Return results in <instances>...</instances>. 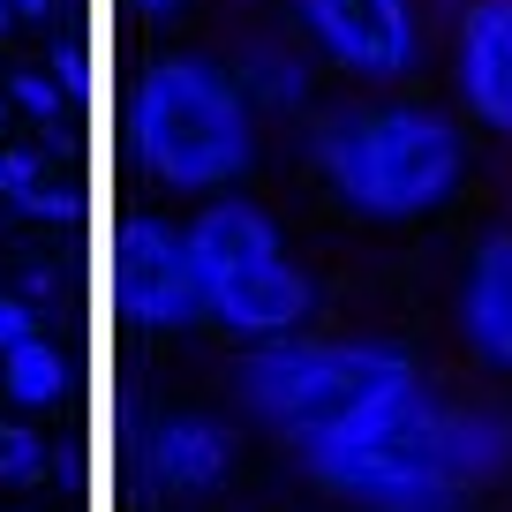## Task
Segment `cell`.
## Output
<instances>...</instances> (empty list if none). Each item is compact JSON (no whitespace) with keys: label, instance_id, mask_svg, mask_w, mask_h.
Here are the masks:
<instances>
[{"label":"cell","instance_id":"5bb4252c","mask_svg":"<svg viewBox=\"0 0 512 512\" xmlns=\"http://www.w3.org/2000/svg\"><path fill=\"white\" fill-rule=\"evenodd\" d=\"M38 332V309L23 302V294H0V354L16 347V339H31Z\"/></svg>","mask_w":512,"mask_h":512},{"label":"cell","instance_id":"ba28073f","mask_svg":"<svg viewBox=\"0 0 512 512\" xmlns=\"http://www.w3.org/2000/svg\"><path fill=\"white\" fill-rule=\"evenodd\" d=\"M136 467H144L151 490L196 497V490H211V482L234 467V437H226L211 415H159L144 430V445H136Z\"/></svg>","mask_w":512,"mask_h":512},{"label":"cell","instance_id":"6da1fadb","mask_svg":"<svg viewBox=\"0 0 512 512\" xmlns=\"http://www.w3.org/2000/svg\"><path fill=\"white\" fill-rule=\"evenodd\" d=\"M294 452L324 490L362 512H460L482 482L512 467V415L452 407L422 369H407Z\"/></svg>","mask_w":512,"mask_h":512},{"label":"cell","instance_id":"ac0fdd59","mask_svg":"<svg viewBox=\"0 0 512 512\" xmlns=\"http://www.w3.org/2000/svg\"><path fill=\"white\" fill-rule=\"evenodd\" d=\"M0 121H8V98H0Z\"/></svg>","mask_w":512,"mask_h":512},{"label":"cell","instance_id":"5b68a950","mask_svg":"<svg viewBox=\"0 0 512 512\" xmlns=\"http://www.w3.org/2000/svg\"><path fill=\"white\" fill-rule=\"evenodd\" d=\"M407 369L415 362L400 347H384V339H302V332H287V339L249 347V362H241V407L264 430H279L287 445H302V437L332 430L339 415H354L369 392H384Z\"/></svg>","mask_w":512,"mask_h":512},{"label":"cell","instance_id":"4fadbf2b","mask_svg":"<svg viewBox=\"0 0 512 512\" xmlns=\"http://www.w3.org/2000/svg\"><path fill=\"white\" fill-rule=\"evenodd\" d=\"M8 98H16V106L31 113L38 128H53V121H61V106H68V83H61V76H46V68H23V76L8 83Z\"/></svg>","mask_w":512,"mask_h":512},{"label":"cell","instance_id":"277c9868","mask_svg":"<svg viewBox=\"0 0 512 512\" xmlns=\"http://www.w3.org/2000/svg\"><path fill=\"white\" fill-rule=\"evenodd\" d=\"M181 241H189V272H196L204 324H219L226 339L264 347V339H287V332L309 324L317 287H309V272L294 264L287 234H279L249 196L204 204L189 226H181Z\"/></svg>","mask_w":512,"mask_h":512},{"label":"cell","instance_id":"9c48e42d","mask_svg":"<svg viewBox=\"0 0 512 512\" xmlns=\"http://www.w3.org/2000/svg\"><path fill=\"white\" fill-rule=\"evenodd\" d=\"M460 91L497 136H512V0H475L460 23Z\"/></svg>","mask_w":512,"mask_h":512},{"label":"cell","instance_id":"52a82bcc","mask_svg":"<svg viewBox=\"0 0 512 512\" xmlns=\"http://www.w3.org/2000/svg\"><path fill=\"white\" fill-rule=\"evenodd\" d=\"M121 309H128V324H144V332H189V324H204L181 226L136 219L121 234Z\"/></svg>","mask_w":512,"mask_h":512},{"label":"cell","instance_id":"3957f363","mask_svg":"<svg viewBox=\"0 0 512 512\" xmlns=\"http://www.w3.org/2000/svg\"><path fill=\"white\" fill-rule=\"evenodd\" d=\"M317 174L347 211L377 226H407L422 211H437L467 174L460 128L437 106H362L317 121Z\"/></svg>","mask_w":512,"mask_h":512},{"label":"cell","instance_id":"8fae6325","mask_svg":"<svg viewBox=\"0 0 512 512\" xmlns=\"http://www.w3.org/2000/svg\"><path fill=\"white\" fill-rule=\"evenodd\" d=\"M0 384H8L16 407H61L68 400V354L53 347L46 332H31V339H16V347L0 354Z\"/></svg>","mask_w":512,"mask_h":512},{"label":"cell","instance_id":"7a4b0ae2","mask_svg":"<svg viewBox=\"0 0 512 512\" xmlns=\"http://www.w3.org/2000/svg\"><path fill=\"white\" fill-rule=\"evenodd\" d=\"M121 136H128V159L159 189H226L256 159L249 91L226 68L189 61V53H159L128 76Z\"/></svg>","mask_w":512,"mask_h":512},{"label":"cell","instance_id":"8992f818","mask_svg":"<svg viewBox=\"0 0 512 512\" xmlns=\"http://www.w3.org/2000/svg\"><path fill=\"white\" fill-rule=\"evenodd\" d=\"M302 38L324 53L332 68L369 83H392L415 68L422 38H415V0H294Z\"/></svg>","mask_w":512,"mask_h":512},{"label":"cell","instance_id":"9a60e30c","mask_svg":"<svg viewBox=\"0 0 512 512\" xmlns=\"http://www.w3.org/2000/svg\"><path fill=\"white\" fill-rule=\"evenodd\" d=\"M128 8H136V16H144V23H159V16H174L181 0H128Z\"/></svg>","mask_w":512,"mask_h":512},{"label":"cell","instance_id":"30bf717a","mask_svg":"<svg viewBox=\"0 0 512 512\" xmlns=\"http://www.w3.org/2000/svg\"><path fill=\"white\" fill-rule=\"evenodd\" d=\"M460 332L490 369H512V234H490L460 279Z\"/></svg>","mask_w":512,"mask_h":512},{"label":"cell","instance_id":"2e32d148","mask_svg":"<svg viewBox=\"0 0 512 512\" xmlns=\"http://www.w3.org/2000/svg\"><path fill=\"white\" fill-rule=\"evenodd\" d=\"M53 8H61V0H16V16H23V23H46Z\"/></svg>","mask_w":512,"mask_h":512},{"label":"cell","instance_id":"e0dca14e","mask_svg":"<svg viewBox=\"0 0 512 512\" xmlns=\"http://www.w3.org/2000/svg\"><path fill=\"white\" fill-rule=\"evenodd\" d=\"M16 31V0H0V38Z\"/></svg>","mask_w":512,"mask_h":512},{"label":"cell","instance_id":"7c38bea8","mask_svg":"<svg viewBox=\"0 0 512 512\" xmlns=\"http://www.w3.org/2000/svg\"><path fill=\"white\" fill-rule=\"evenodd\" d=\"M53 467V445L23 422H0V482H38Z\"/></svg>","mask_w":512,"mask_h":512}]
</instances>
